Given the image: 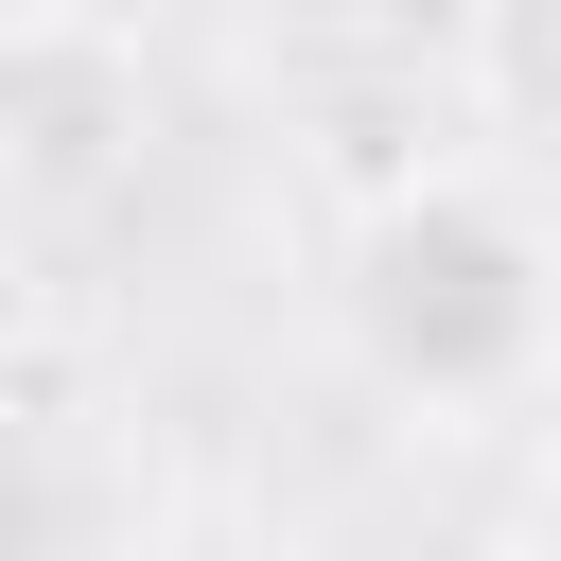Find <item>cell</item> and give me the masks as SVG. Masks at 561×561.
Segmentation results:
<instances>
[{
    "mask_svg": "<svg viewBox=\"0 0 561 561\" xmlns=\"http://www.w3.org/2000/svg\"><path fill=\"white\" fill-rule=\"evenodd\" d=\"M351 333L386 386L421 403H526L561 368V280H543V228L473 175H421L351 228Z\"/></svg>",
    "mask_w": 561,
    "mask_h": 561,
    "instance_id": "obj_1",
    "label": "cell"
},
{
    "mask_svg": "<svg viewBox=\"0 0 561 561\" xmlns=\"http://www.w3.org/2000/svg\"><path fill=\"white\" fill-rule=\"evenodd\" d=\"M140 123H158V70L123 18H88V0L0 18V175L18 193H105L140 158Z\"/></svg>",
    "mask_w": 561,
    "mask_h": 561,
    "instance_id": "obj_2",
    "label": "cell"
},
{
    "mask_svg": "<svg viewBox=\"0 0 561 561\" xmlns=\"http://www.w3.org/2000/svg\"><path fill=\"white\" fill-rule=\"evenodd\" d=\"M438 88L491 123V140H543L561 158V0H473L438 35Z\"/></svg>",
    "mask_w": 561,
    "mask_h": 561,
    "instance_id": "obj_3",
    "label": "cell"
},
{
    "mask_svg": "<svg viewBox=\"0 0 561 561\" xmlns=\"http://www.w3.org/2000/svg\"><path fill=\"white\" fill-rule=\"evenodd\" d=\"M491 561H561V456H526V491H508V526H491Z\"/></svg>",
    "mask_w": 561,
    "mask_h": 561,
    "instance_id": "obj_4",
    "label": "cell"
}]
</instances>
